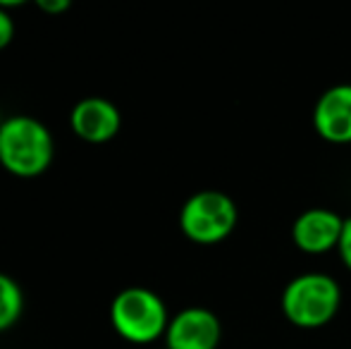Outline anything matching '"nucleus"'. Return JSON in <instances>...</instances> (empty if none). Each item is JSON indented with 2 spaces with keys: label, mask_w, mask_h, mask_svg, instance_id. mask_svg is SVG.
<instances>
[{
  "label": "nucleus",
  "mask_w": 351,
  "mask_h": 349,
  "mask_svg": "<svg viewBox=\"0 0 351 349\" xmlns=\"http://www.w3.org/2000/svg\"><path fill=\"white\" fill-rule=\"evenodd\" d=\"M24 306V297L19 285L10 275L0 273V333L12 328L19 321Z\"/></svg>",
  "instance_id": "1a4fd4ad"
},
{
  "label": "nucleus",
  "mask_w": 351,
  "mask_h": 349,
  "mask_svg": "<svg viewBox=\"0 0 351 349\" xmlns=\"http://www.w3.org/2000/svg\"><path fill=\"white\" fill-rule=\"evenodd\" d=\"M110 321L130 342H153L167 330V309L156 292L146 287H127L112 299Z\"/></svg>",
  "instance_id": "20e7f679"
},
{
  "label": "nucleus",
  "mask_w": 351,
  "mask_h": 349,
  "mask_svg": "<svg viewBox=\"0 0 351 349\" xmlns=\"http://www.w3.org/2000/svg\"><path fill=\"white\" fill-rule=\"evenodd\" d=\"M14 36V22L3 8H0V48H5Z\"/></svg>",
  "instance_id": "9b49d317"
},
{
  "label": "nucleus",
  "mask_w": 351,
  "mask_h": 349,
  "mask_svg": "<svg viewBox=\"0 0 351 349\" xmlns=\"http://www.w3.org/2000/svg\"><path fill=\"white\" fill-rule=\"evenodd\" d=\"M220 335V318L206 306L182 309L165 330L167 349H217Z\"/></svg>",
  "instance_id": "39448f33"
},
{
  "label": "nucleus",
  "mask_w": 351,
  "mask_h": 349,
  "mask_svg": "<svg viewBox=\"0 0 351 349\" xmlns=\"http://www.w3.org/2000/svg\"><path fill=\"white\" fill-rule=\"evenodd\" d=\"M337 252L342 263L351 270V218H344V228H342V237H339Z\"/></svg>",
  "instance_id": "9d476101"
},
{
  "label": "nucleus",
  "mask_w": 351,
  "mask_h": 349,
  "mask_svg": "<svg viewBox=\"0 0 351 349\" xmlns=\"http://www.w3.org/2000/svg\"><path fill=\"white\" fill-rule=\"evenodd\" d=\"M237 218H239V210L230 194L204 189L184 201L180 210V228L191 242L217 244L234 232Z\"/></svg>",
  "instance_id": "7ed1b4c3"
},
{
  "label": "nucleus",
  "mask_w": 351,
  "mask_h": 349,
  "mask_svg": "<svg viewBox=\"0 0 351 349\" xmlns=\"http://www.w3.org/2000/svg\"><path fill=\"white\" fill-rule=\"evenodd\" d=\"M38 8L56 14V12H62V10L70 8V0H38Z\"/></svg>",
  "instance_id": "f8f14e48"
},
{
  "label": "nucleus",
  "mask_w": 351,
  "mask_h": 349,
  "mask_svg": "<svg viewBox=\"0 0 351 349\" xmlns=\"http://www.w3.org/2000/svg\"><path fill=\"white\" fill-rule=\"evenodd\" d=\"M0 163L17 177H36L53 163V136L29 115H12L0 127Z\"/></svg>",
  "instance_id": "f03ea898"
},
{
  "label": "nucleus",
  "mask_w": 351,
  "mask_h": 349,
  "mask_svg": "<svg viewBox=\"0 0 351 349\" xmlns=\"http://www.w3.org/2000/svg\"><path fill=\"white\" fill-rule=\"evenodd\" d=\"M313 127L330 144H351V84L325 88L313 108Z\"/></svg>",
  "instance_id": "0eeeda50"
},
{
  "label": "nucleus",
  "mask_w": 351,
  "mask_h": 349,
  "mask_svg": "<svg viewBox=\"0 0 351 349\" xmlns=\"http://www.w3.org/2000/svg\"><path fill=\"white\" fill-rule=\"evenodd\" d=\"M3 122H5V120H3V117H0V127H3Z\"/></svg>",
  "instance_id": "ddd939ff"
},
{
  "label": "nucleus",
  "mask_w": 351,
  "mask_h": 349,
  "mask_svg": "<svg viewBox=\"0 0 351 349\" xmlns=\"http://www.w3.org/2000/svg\"><path fill=\"white\" fill-rule=\"evenodd\" d=\"M342 289L328 273H304L291 278L282 289L280 306L285 318L296 328L315 330L337 316Z\"/></svg>",
  "instance_id": "f257e3e1"
},
{
  "label": "nucleus",
  "mask_w": 351,
  "mask_h": 349,
  "mask_svg": "<svg viewBox=\"0 0 351 349\" xmlns=\"http://www.w3.org/2000/svg\"><path fill=\"white\" fill-rule=\"evenodd\" d=\"M344 218L330 208H308L301 215H296L291 225V239L296 249L311 256L328 254L330 249H337L342 237Z\"/></svg>",
  "instance_id": "423d86ee"
},
{
  "label": "nucleus",
  "mask_w": 351,
  "mask_h": 349,
  "mask_svg": "<svg viewBox=\"0 0 351 349\" xmlns=\"http://www.w3.org/2000/svg\"><path fill=\"white\" fill-rule=\"evenodd\" d=\"M165 349H167V347H165Z\"/></svg>",
  "instance_id": "4468645a"
},
{
  "label": "nucleus",
  "mask_w": 351,
  "mask_h": 349,
  "mask_svg": "<svg viewBox=\"0 0 351 349\" xmlns=\"http://www.w3.org/2000/svg\"><path fill=\"white\" fill-rule=\"evenodd\" d=\"M72 130L79 139L88 141V144H103L110 141L112 136L120 132V110L112 106L110 101L98 96L82 98L77 106L72 108Z\"/></svg>",
  "instance_id": "6e6552de"
}]
</instances>
